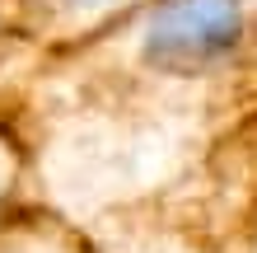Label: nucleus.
Masks as SVG:
<instances>
[{
  "instance_id": "f03ea898",
  "label": "nucleus",
  "mask_w": 257,
  "mask_h": 253,
  "mask_svg": "<svg viewBox=\"0 0 257 253\" xmlns=\"http://www.w3.org/2000/svg\"><path fill=\"white\" fill-rule=\"evenodd\" d=\"M47 5H56V10H84V5H94V0H47Z\"/></svg>"
},
{
  "instance_id": "f257e3e1",
  "label": "nucleus",
  "mask_w": 257,
  "mask_h": 253,
  "mask_svg": "<svg viewBox=\"0 0 257 253\" xmlns=\"http://www.w3.org/2000/svg\"><path fill=\"white\" fill-rule=\"evenodd\" d=\"M243 33V14L234 0H183L169 19L159 24L155 52L169 61L187 66V61H215L238 42Z\"/></svg>"
}]
</instances>
